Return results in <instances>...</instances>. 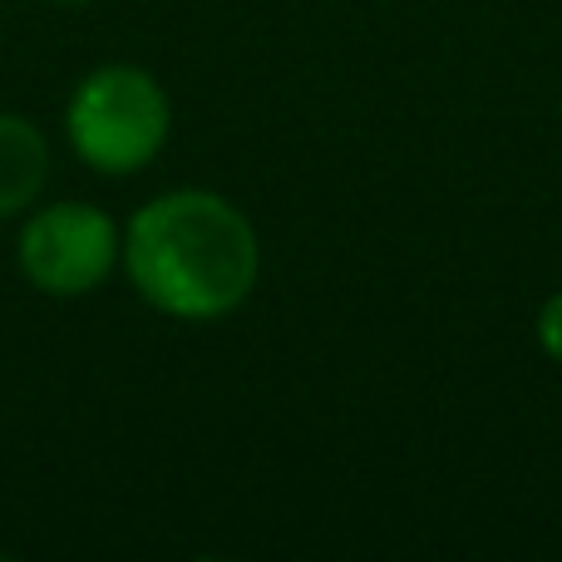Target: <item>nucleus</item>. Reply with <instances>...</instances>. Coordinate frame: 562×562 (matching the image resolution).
<instances>
[{"label": "nucleus", "instance_id": "20e7f679", "mask_svg": "<svg viewBox=\"0 0 562 562\" xmlns=\"http://www.w3.org/2000/svg\"><path fill=\"white\" fill-rule=\"evenodd\" d=\"M49 178V144L30 119L0 114V223L20 217Z\"/></svg>", "mask_w": 562, "mask_h": 562}, {"label": "nucleus", "instance_id": "423d86ee", "mask_svg": "<svg viewBox=\"0 0 562 562\" xmlns=\"http://www.w3.org/2000/svg\"><path fill=\"white\" fill-rule=\"evenodd\" d=\"M49 5H89V0H49Z\"/></svg>", "mask_w": 562, "mask_h": 562}, {"label": "nucleus", "instance_id": "39448f33", "mask_svg": "<svg viewBox=\"0 0 562 562\" xmlns=\"http://www.w3.org/2000/svg\"><path fill=\"white\" fill-rule=\"evenodd\" d=\"M538 346H543L548 360L562 366V291H553L543 301V311H538Z\"/></svg>", "mask_w": 562, "mask_h": 562}, {"label": "nucleus", "instance_id": "f257e3e1", "mask_svg": "<svg viewBox=\"0 0 562 562\" xmlns=\"http://www.w3.org/2000/svg\"><path fill=\"white\" fill-rule=\"evenodd\" d=\"M124 272L154 311L178 321H217L252 296L262 243L243 207L207 188H173L124 227Z\"/></svg>", "mask_w": 562, "mask_h": 562}, {"label": "nucleus", "instance_id": "7ed1b4c3", "mask_svg": "<svg viewBox=\"0 0 562 562\" xmlns=\"http://www.w3.org/2000/svg\"><path fill=\"white\" fill-rule=\"evenodd\" d=\"M124 257V233L94 203L40 207L20 233V272L45 296H89Z\"/></svg>", "mask_w": 562, "mask_h": 562}, {"label": "nucleus", "instance_id": "f03ea898", "mask_svg": "<svg viewBox=\"0 0 562 562\" xmlns=\"http://www.w3.org/2000/svg\"><path fill=\"white\" fill-rule=\"evenodd\" d=\"M173 109L148 69L138 65H99L79 79L65 109V134L75 154L94 173L124 178L148 168L168 144Z\"/></svg>", "mask_w": 562, "mask_h": 562}]
</instances>
